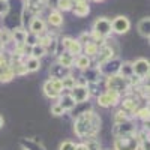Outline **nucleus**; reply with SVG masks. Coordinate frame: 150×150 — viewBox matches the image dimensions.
<instances>
[{
    "mask_svg": "<svg viewBox=\"0 0 150 150\" xmlns=\"http://www.w3.org/2000/svg\"><path fill=\"white\" fill-rule=\"evenodd\" d=\"M107 89L110 90H116L117 93L120 95H128L131 93V86H129V81L128 78H123L122 75L119 74H114V75H110V77H107Z\"/></svg>",
    "mask_w": 150,
    "mask_h": 150,
    "instance_id": "nucleus-2",
    "label": "nucleus"
},
{
    "mask_svg": "<svg viewBox=\"0 0 150 150\" xmlns=\"http://www.w3.org/2000/svg\"><path fill=\"white\" fill-rule=\"evenodd\" d=\"M137 29H138V33L146 38V39H149L150 38V18L149 17H144L138 21V24H137Z\"/></svg>",
    "mask_w": 150,
    "mask_h": 150,
    "instance_id": "nucleus-17",
    "label": "nucleus"
},
{
    "mask_svg": "<svg viewBox=\"0 0 150 150\" xmlns=\"http://www.w3.org/2000/svg\"><path fill=\"white\" fill-rule=\"evenodd\" d=\"M9 9H11V6H9L8 0H0V15H6Z\"/></svg>",
    "mask_w": 150,
    "mask_h": 150,
    "instance_id": "nucleus-36",
    "label": "nucleus"
},
{
    "mask_svg": "<svg viewBox=\"0 0 150 150\" xmlns=\"http://www.w3.org/2000/svg\"><path fill=\"white\" fill-rule=\"evenodd\" d=\"M131 119V116L128 114V112H125L123 110H117L116 111V114H114V123H122L125 120H128Z\"/></svg>",
    "mask_w": 150,
    "mask_h": 150,
    "instance_id": "nucleus-34",
    "label": "nucleus"
},
{
    "mask_svg": "<svg viewBox=\"0 0 150 150\" xmlns=\"http://www.w3.org/2000/svg\"><path fill=\"white\" fill-rule=\"evenodd\" d=\"M23 150H29V149H23Z\"/></svg>",
    "mask_w": 150,
    "mask_h": 150,
    "instance_id": "nucleus-43",
    "label": "nucleus"
},
{
    "mask_svg": "<svg viewBox=\"0 0 150 150\" xmlns=\"http://www.w3.org/2000/svg\"><path fill=\"white\" fill-rule=\"evenodd\" d=\"M75 150H87V147L84 143H80V144H75Z\"/></svg>",
    "mask_w": 150,
    "mask_h": 150,
    "instance_id": "nucleus-40",
    "label": "nucleus"
},
{
    "mask_svg": "<svg viewBox=\"0 0 150 150\" xmlns=\"http://www.w3.org/2000/svg\"><path fill=\"white\" fill-rule=\"evenodd\" d=\"M99 71L98 68H89V69H86L83 71V78L87 81V83H99Z\"/></svg>",
    "mask_w": 150,
    "mask_h": 150,
    "instance_id": "nucleus-19",
    "label": "nucleus"
},
{
    "mask_svg": "<svg viewBox=\"0 0 150 150\" xmlns=\"http://www.w3.org/2000/svg\"><path fill=\"white\" fill-rule=\"evenodd\" d=\"M137 134V126L132 119H128L122 123H114L112 126V135L114 137H129Z\"/></svg>",
    "mask_w": 150,
    "mask_h": 150,
    "instance_id": "nucleus-4",
    "label": "nucleus"
},
{
    "mask_svg": "<svg viewBox=\"0 0 150 150\" xmlns=\"http://www.w3.org/2000/svg\"><path fill=\"white\" fill-rule=\"evenodd\" d=\"M24 65H26L27 72H36V71H39V68H41V60L29 57L26 62H24Z\"/></svg>",
    "mask_w": 150,
    "mask_h": 150,
    "instance_id": "nucleus-27",
    "label": "nucleus"
},
{
    "mask_svg": "<svg viewBox=\"0 0 150 150\" xmlns=\"http://www.w3.org/2000/svg\"><path fill=\"white\" fill-rule=\"evenodd\" d=\"M98 105L102 107V108H111V102H110V99H108L105 92L98 95Z\"/></svg>",
    "mask_w": 150,
    "mask_h": 150,
    "instance_id": "nucleus-31",
    "label": "nucleus"
},
{
    "mask_svg": "<svg viewBox=\"0 0 150 150\" xmlns=\"http://www.w3.org/2000/svg\"><path fill=\"white\" fill-rule=\"evenodd\" d=\"M114 150H140L138 140L135 135L114 137Z\"/></svg>",
    "mask_w": 150,
    "mask_h": 150,
    "instance_id": "nucleus-5",
    "label": "nucleus"
},
{
    "mask_svg": "<svg viewBox=\"0 0 150 150\" xmlns=\"http://www.w3.org/2000/svg\"><path fill=\"white\" fill-rule=\"evenodd\" d=\"M26 35H27V32L24 30V29H15L14 32L11 33L12 42H15V44H24V41H26Z\"/></svg>",
    "mask_w": 150,
    "mask_h": 150,
    "instance_id": "nucleus-25",
    "label": "nucleus"
},
{
    "mask_svg": "<svg viewBox=\"0 0 150 150\" xmlns=\"http://www.w3.org/2000/svg\"><path fill=\"white\" fill-rule=\"evenodd\" d=\"M3 123H5V120H3V117H2V116H0V128L3 126Z\"/></svg>",
    "mask_w": 150,
    "mask_h": 150,
    "instance_id": "nucleus-41",
    "label": "nucleus"
},
{
    "mask_svg": "<svg viewBox=\"0 0 150 150\" xmlns=\"http://www.w3.org/2000/svg\"><path fill=\"white\" fill-rule=\"evenodd\" d=\"M105 93H107L110 102H111V107H116V105L120 104V101H122V95L120 93H117L116 90H110V89H107Z\"/></svg>",
    "mask_w": 150,
    "mask_h": 150,
    "instance_id": "nucleus-28",
    "label": "nucleus"
},
{
    "mask_svg": "<svg viewBox=\"0 0 150 150\" xmlns=\"http://www.w3.org/2000/svg\"><path fill=\"white\" fill-rule=\"evenodd\" d=\"M44 56H47V50H45L42 45L36 44V45L30 47V57H33V59H39V60H41Z\"/></svg>",
    "mask_w": 150,
    "mask_h": 150,
    "instance_id": "nucleus-26",
    "label": "nucleus"
},
{
    "mask_svg": "<svg viewBox=\"0 0 150 150\" xmlns=\"http://www.w3.org/2000/svg\"><path fill=\"white\" fill-rule=\"evenodd\" d=\"M50 74H51V78L62 80V78L68 77V75H71V69H68V68H65V66L56 63V65H53L51 68H50Z\"/></svg>",
    "mask_w": 150,
    "mask_h": 150,
    "instance_id": "nucleus-15",
    "label": "nucleus"
},
{
    "mask_svg": "<svg viewBox=\"0 0 150 150\" xmlns=\"http://www.w3.org/2000/svg\"><path fill=\"white\" fill-rule=\"evenodd\" d=\"M111 29H112V33L125 35V33H128L129 29H131V21L125 15H119L114 20H111Z\"/></svg>",
    "mask_w": 150,
    "mask_h": 150,
    "instance_id": "nucleus-6",
    "label": "nucleus"
},
{
    "mask_svg": "<svg viewBox=\"0 0 150 150\" xmlns=\"http://www.w3.org/2000/svg\"><path fill=\"white\" fill-rule=\"evenodd\" d=\"M99 47L95 41H89V42H86L84 45H83V51H84V56H87V57H96L98 56V53H99Z\"/></svg>",
    "mask_w": 150,
    "mask_h": 150,
    "instance_id": "nucleus-18",
    "label": "nucleus"
},
{
    "mask_svg": "<svg viewBox=\"0 0 150 150\" xmlns=\"http://www.w3.org/2000/svg\"><path fill=\"white\" fill-rule=\"evenodd\" d=\"M132 71L134 75L140 77L141 80H144L146 77L149 78V71H150V63L147 59H137L135 62H132Z\"/></svg>",
    "mask_w": 150,
    "mask_h": 150,
    "instance_id": "nucleus-8",
    "label": "nucleus"
},
{
    "mask_svg": "<svg viewBox=\"0 0 150 150\" xmlns=\"http://www.w3.org/2000/svg\"><path fill=\"white\" fill-rule=\"evenodd\" d=\"M93 2H104V0H93Z\"/></svg>",
    "mask_w": 150,
    "mask_h": 150,
    "instance_id": "nucleus-42",
    "label": "nucleus"
},
{
    "mask_svg": "<svg viewBox=\"0 0 150 150\" xmlns=\"http://www.w3.org/2000/svg\"><path fill=\"white\" fill-rule=\"evenodd\" d=\"M101 129V117L95 111H83L75 116L74 122V132L78 138H92L96 137Z\"/></svg>",
    "mask_w": 150,
    "mask_h": 150,
    "instance_id": "nucleus-1",
    "label": "nucleus"
},
{
    "mask_svg": "<svg viewBox=\"0 0 150 150\" xmlns=\"http://www.w3.org/2000/svg\"><path fill=\"white\" fill-rule=\"evenodd\" d=\"M74 63H75V66H77L80 71H86V69H89V68L92 66V59L87 57V56H84V54H80V56L75 57Z\"/></svg>",
    "mask_w": 150,
    "mask_h": 150,
    "instance_id": "nucleus-21",
    "label": "nucleus"
},
{
    "mask_svg": "<svg viewBox=\"0 0 150 150\" xmlns=\"http://www.w3.org/2000/svg\"><path fill=\"white\" fill-rule=\"evenodd\" d=\"M69 95L75 101V104H84L90 99V92L87 89V86H80L77 84L72 90H69Z\"/></svg>",
    "mask_w": 150,
    "mask_h": 150,
    "instance_id": "nucleus-7",
    "label": "nucleus"
},
{
    "mask_svg": "<svg viewBox=\"0 0 150 150\" xmlns=\"http://www.w3.org/2000/svg\"><path fill=\"white\" fill-rule=\"evenodd\" d=\"M72 14L75 15V17H80V18H83V17H87L89 15V12H90V6H89V3H87V0H83V2H77V3H74V6H72Z\"/></svg>",
    "mask_w": 150,
    "mask_h": 150,
    "instance_id": "nucleus-14",
    "label": "nucleus"
},
{
    "mask_svg": "<svg viewBox=\"0 0 150 150\" xmlns=\"http://www.w3.org/2000/svg\"><path fill=\"white\" fill-rule=\"evenodd\" d=\"M62 45H63L65 51L72 54L74 57H77L83 53V44L78 39H72V38H63L62 39Z\"/></svg>",
    "mask_w": 150,
    "mask_h": 150,
    "instance_id": "nucleus-10",
    "label": "nucleus"
},
{
    "mask_svg": "<svg viewBox=\"0 0 150 150\" xmlns=\"http://www.w3.org/2000/svg\"><path fill=\"white\" fill-rule=\"evenodd\" d=\"M120 65H122V62L117 57H112L111 60L105 62V63H102V65H99L98 66V71H99V74H101V75H107V77H110V75L117 74Z\"/></svg>",
    "mask_w": 150,
    "mask_h": 150,
    "instance_id": "nucleus-9",
    "label": "nucleus"
},
{
    "mask_svg": "<svg viewBox=\"0 0 150 150\" xmlns=\"http://www.w3.org/2000/svg\"><path fill=\"white\" fill-rule=\"evenodd\" d=\"M74 62H75V57L72 54H69L68 51H63V53L59 54V65H62V66L71 69L72 65H74Z\"/></svg>",
    "mask_w": 150,
    "mask_h": 150,
    "instance_id": "nucleus-23",
    "label": "nucleus"
},
{
    "mask_svg": "<svg viewBox=\"0 0 150 150\" xmlns=\"http://www.w3.org/2000/svg\"><path fill=\"white\" fill-rule=\"evenodd\" d=\"M29 32H30V33H35L36 36H41V35L47 33V23L44 21V18H41L39 15H35V17L30 20Z\"/></svg>",
    "mask_w": 150,
    "mask_h": 150,
    "instance_id": "nucleus-12",
    "label": "nucleus"
},
{
    "mask_svg": "<svg viewBox=\"0 0 150 150\" xmlns=\"http://www.w3.org/2000/svg\"><path fill=\"white\" fill-rule=\"evenodd\" d=\"M74 6L72 0H57V9L59 11H63V12H68L71 11Z\"/></svg>",
    "mask_w": 150,
    "mask_h": 150,
    "instance_id": "nucleus-32",
    "label": "nucleus"
},
{
    "mask_svg": "<svg viewBox=\"0 0 150 150\" xmlns=\"http://www.w3.org/2000/svg\"><path fill=\"white\" fill-rule=\"evenodd\" d=\"M48 24L53 27H62L63 24V15L60 14V11H51L48 14Z\"/></svg>",
    "mask_w": 150,
    "mask_h": 150,
    "instance_id": "nucleus-20",
    "label": "nucleus"
},
{
    "mask_svg": "<svg viewBox=\"0 0 150 150\" xmlns=\"http://www.w3.org/2000/svg\"><path fill=\"white\" fill-rule=\"evenodd\" d=\"M59 150H75V143L72 141H63L60 144Z\"/></svg>",
    "mask_w": 150,
    "mask_h": 150,
    "instance_id": "nucleus-38",
    "label": "nucleus"
},
{
    "mask_svg": "<svg viewBox=\"0 0 150 150\" xmlns=\"http://www.w3.org/2000/svg\"><path fill=\"white\" fill-rule=\"evenodd\" d=\"M62 86H63V90H72L77 86V80L72 75H68V77L62 78Z\"/></svg>",
    "mask_w": 150,
    "mask_h": 150,
    "instance_id": "nucleus-29",
    "label": "nucleus"
},
{
    "mask_svg": "<svg viewBox=\"0 0 150 150\" xmlns=\"http://www.w3.org/2000/svg\"><path fill=\"white\" fill-rule=\"evenodd\" d=\"M120 105H122L120 110H123L125 112H128V114L131 116L132 112H135L137 108H138V101H137L134 96H131V93H128L126 98H123L120 101Z\"/></svg>",
    "mask_w": 150,
    "mask_h": 150,
    "instance_id": "nucleus-13",
    "label": "nucleus"
},
{
    "mask_svg": "<svg viewBox=\"0 0 150 150\" xmlns=\"http://www.w3.org/2000/svg\"><path fill=\"white\" fill-rule=\"evenodd\" d=\"M63 93V86H62V80L51 78L44 83V95L50 99H59V96Z\"/></svg>",
    "mask_w": 150,
    "mask_h": 150,
    "instance_id": "nucleus-3",
    "label": "nucleus"
},
{
    "mask_svg": "<svg viewBox=\"0 0 150 150\" xmlns=\"http://www.w3.org/2000/svg\"><path fill=\"white\" fill-rule=\"evenodd\" d=\"M38 39H39V36H36L35 33L27 32V35H26V41H24V44H26L27 47H33V45H36V44H38Z\"/></svg>",
    "mask_w": 150,
    "mask_h": 150,
    "instance_id": "nucleus-35",
    "label": "nucleus"
},
{
    "mask_svg": "<svg viewBox=\"0 0 150 150\" xmlns=\"http://www.w3.org/2000/svg\"><path fill=\"white\" fill-rule=\"evenodd\" d=\"M78 41H80V42H81V44L84 45L86 42H89V41H92V36H90V33H86V32H84V33H81V35H80V38H78Z\"/></svg>",
    "mask_w": 150,
    "mask_h": 150,
    "instance_id": "nucleus-39",
    "label": "nucleus"
},
{
    "mask_svg": "<svg viewBox=\"0 0 150 150\" xmlns=\"http://www.w3.org/2000/svg\"><path fill=\"white\" fill-rule=\"evenodd\" d=\"M87 150H101V143L96 140V137H92V138H86L84 141Z\"/></svg>",
    "mask_w": 150,
    "mask_h": 150,
    "instance_id": "nucleus-30",
    "label": "nucleus"
},
{
    "mask_svg": "<svg viewBox=\"0 0 150 150\" xmlns=\"http://www.w3.org/2000/svg\"><path fill=\"white\" fill-rule=\"evenodd\" d=\"M51 114H54V116H63V114H65V110L56 102V104L51 107Z\"/></svg>",
    "mask_w": 150,
    "mask_h": 150,
    "instance_id": "nucleus-37",
    "label": "nucleus"
},
{
    "mask_svg": "<svg viewBox=\"0 0 150 150\" xmlns=\"http://www.w3.org/2000/svg\"><path fill=\"white\" fill-rule=\"evenodd\" d=\"M116 54H117L116 50H112V47H111L108 42H105L101 48H99V53H98V56L95 57L98 66L102 65V63H105V62H108V60H111L112 57H116Z\"/></svg>",
    "mask_w": 150,
    "mask_h": 150,
    "instance_id": "nucleus-11",
    "label": "nucleus"
},
{
    "mask_svg": "<svg viewBox=\"0 0 150 150\" xmlns=\"http://www.w3.org/2000/svg\"><path fill=\"white\" fill-rule=\"evenodd\" d=\"M9 65H11V69L12 72H14V75H26L29 74L27 69H26V65H24V62L23 60H15V62H9Z\"/></svg>",
    "mask_w": 150,
    "mask_h": 150,
    "instance_id": "nucleus-22",
    "label": "nucleus"
},
{
    "mask_svg": "<svg viewBox=\"0 0 150 150\" xmlns=\"http://www.w3.org/2000/svg\"><path fill=\"white\" fill-rule=\"evenodd\" d=\"M117 74L122 75L123 78H129L131 75H134V71H132V62H122V65H120Z\"/></svg>",
    "mask_w": 150,
    "mask_h": 150,
    "instance_id": "nucleus-24",
    "label": "nucleus"
},
{
    "mask_svg": "<svg viewBox=\"0 0 150 150\" xmlns=\"http://www.w3.org/2000/svg\"><path fill=\"white\" fill-rule=\"evenodd\" d=\"M149 107H144V108H141V110H137L134 114L138 117V119H141L144 123H149Z\"/></svg>",
    "mask_w": 150,
    "mask_h": 150,
    "instance_id": "nucleus-33",
    "label": "nucleus"
},
{
    "mask_svg": "<svg viewBox=\"0 0 150 150\" xmlns=\"http://www.w3.org/2000/svg\"><path fill=\"white\" fill-rule=\"evenodd\" d=\"M57 104L63 108L65 111H71V110L75 108V105H77L69 93H62V95L59 96V102H57Z\"/></svg>",
    "mask_w": 150,
    "mask_h": 150,
    "instance_id": "nucleus-16",
    "label": "nucleus"
}]
</instances>
